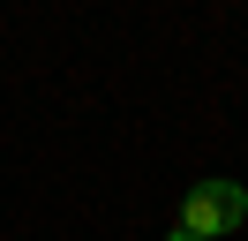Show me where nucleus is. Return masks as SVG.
I'll use <instances>...</instances> for the list:
<instances>
[{"label": "nucleus", "instance_id": "nucleus-1", "mask_svg": "<svg viewBox=\"0 0 248 241\" xmlns=\"http://www.w3.org/2000/svg\"><path fill=\"white\" fill-rule=\"evenodd\" d=\"M241 219H248V189L241 181H196L181 196V234H196V241H226Z\"/></svg>", "mask_w": 248, "mask_h": 241}, {"label": "nucleus", "instance_id": "nucleus-2", "mask_svg": "<svg viewBox=\"0 0 248 241\" xmlns=\"http://www.w3.org/2000/svg\"><path fill=\"white\" fill-rule=\"evenodd\" d=\"M173 241H196V234H181V226H173Z\"/></svg>", "mask_w": 248, "mask_h": 241}]
</instances>
